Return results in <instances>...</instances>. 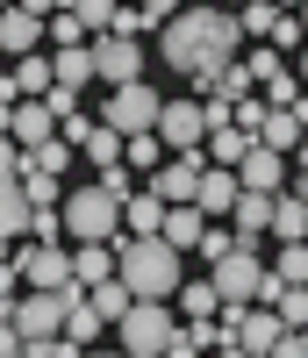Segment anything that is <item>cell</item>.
Returning <instances> with one entry per match:
<instances>
[{
    "mask_svg": "<svg viewBox=\"0 0 308 358\" xmlns=\"http://www.w3.org/2000/svg\"><path fill=\"white\" fill-rule=\"evenodd\" d=\"M244 50V22H237V8H179L165 29H158V65L165 72H208V65H230V57Z\"/></svg>",
    "mask_w": 308,
    "mask_h": 358,
    "instance_id": "6da1fadb",
    "label": "cell"
},
{
    "mask_svg": "<svg viewBox=\"0 0 308 358\" xmlns=\"http://www.w3.org/2000/svg\"><path fill=\"white\" fill-rule=\"evenodd\" d=\"M179 258H187V251L165 244V236H130V229L115 236V273L130 280L136 301H172V287L187 280V265H179Z\"/></svg>",
    "mask_w": 308,
    "mask_h": 358,
    "instance_id": "7a4b0ae2",
    "label": "cell"
},
{
    "mask_svg": "<svg viewBox=\"0 0 308 358\" xmlns=\"http://www.w3.org/2000/svg\"><path fill=\"white\" fill-rule=\"evenodd\" d=\"M208 280H215V294H223V322H237L244 308L258 301V287H265V258H258V244H251V236H237V251L215 258Z\"/></svg>",
    "mask_w": 308,
    "mask_h": 358,
    "instance_id": "3957f363",
    "label": "cell"
},
{
    "mask_svg": "<svg viewBox=\"0 0 308 358\" xmlns=\"http://www.w3.org/2000/svg\"><path fill=\"white\" fill-rule=\"evenodd\" d=\"M57 215H65L72 244H115L122 236V201L108 187H72L65 201H57Z\"/></svg>",
    "mask_w": 308,
    "mask_h": 358,
    "instance_id": "277c9868",
    "label": "cell"
},
{
    "mask_svg": "<svg viewBox=\"0 0 308 358\" xmlns=\"http://www.w3.org/2000/svg\"><path fill=\"white\" fill-rule=\"evenodd\" d=\"M172 330H179V322H172L165 301H130V308L115 315V344H122V351H136V358L172 351Z\"/></svg>",
    "mask_w": 308,
    "mask_h": 358,
    "instance_id": "5b68a950",
    "label": "cell"
},
{
    "mask_svg": "<svg viewBox=\"0 0 308 358\" xmlns=\"http://www.w3.org/2000/svg\"><path fill=\"white\" fill-rule=\"evenodd\" d=\"M158 108L165 94L150 79H130V86H108V101H101V122L122 129V136H136V129H158Z\"/></svg>",
    "mask_w": 308,
    "mask_h": 358,
    "instance_id": "8992f818",
    "label": "cell"
},
{
    "mask_svg": "<svg viewBox=\"0 0 308 358\" xmlns=\"http://www.w3.org/2000/svg\"><path fill=\"white\" fill-rule=\"evenodd\" d=\"M94 43V79L101 86H130V79H144V43L130 36V29H108V36H86Z\"/></svg>",
    "mask_w": 308,
    "mask_h": 358,
    "instance_id": "52a82bcc",
    "label": "cell"
},
{
    "mask_svg": "<svg viewBox=\"0 0 308 358\" xmlns=\"http://www.w3.org/2000/svg\"><path fill=\"white\" fill-rule=\"evenodd\" d=\"M280 344H287V322H280V308L251 301V308L237 315V351H251V358H280Z\"/></svg>",
    "mask_w": 308,
    "mask_h": 358,
    "instance_id": "ba28073f",
    "label": "cell"
},
{
    "mask_svg": "<svg viewBox=\"0 0 308 358\" xmlns=\"http://www.w3.org/2000/svg\"><path fill=\"white\" fill-rule=\"evenodd\" d=\"M158 136H165V151H194L208 136V108L201 101H165L158 108Z\"/></svg>",
    "mask_w": 308,
    "mask_h": 358,
    "instance_id": "9c48e42d",
    "label": "cell"
},
{
    "mask_svg": "<svg viewBox=\"0 0 308 358\" xmlns=\"http://www.w3.org/2000/svg\"><path fill=\"white\" fill-rule=\"evenodd\" d=\"M237 194H244V179H237V165H201V187H194V208L208 222H230V208H237Z\"/></svg>",
    "mask_w": 308,
    "mask_h": 358,
    "instance_id": "30bf717a",
    "label": "cell"
},
{
    "mask_svg": "<svg viewBox=\"0 0 308 358\" xmlns=\"http://www.w3.org/2000/svg\"><path fill=\"white\" fill-rule=\"evenodd\" d=\"M237 179L258 187V194H280L287 179H294V165H287V151H272V143H251V151L237 158Z\"/></svg>",
    "mask_w": 308,
    "mask_h": 358,
    "instance_id": "8fae6325",
    "label": "cell"
},
{
    "mask_svg": "<svg viewBox=\"0 0 308 358\" xmlns=\"http://www.w3.org/2000/svg\"><path fill=\"white\" fill-rule=\"evenodd\" d=\"M15 265H22V280H29V287H65V280H72V251L43 244V236H36V244H29Z\"/></svg>",
    "mask_w": 308,
    "mask_h": 358,
    "instance_id": "7c38bea8",
    "label": "cell"
},
{
    "mask_svg": "<svg viewBox=\"0 0 308 358\" xmlns=\"http://www.w3.org/2000/svg\"><path fill=\"white\" fill-rule=\"evenodd\" d=\"M8 136L22 143V151H36L43 136H57V115H50V101H43V94H22V101H15V122H8Z\"/></svg>",
    "mask_w": 308,
    "mask_h": 358,
    "instance_id": "4fadbf2b",
    "label": "cell"
},
{
    "mask_svg": "<svg viewBox=\"0 0 308 358\" xmlns=\"http://www.w3.org/2000/svg\"><path fill=\"white\" fill-rule=\"evenodd\" d=\"M201 143H194V151H172L165 165H158V179H150V187H158L165 201H194V187H201Z\"/></svg>",
    "mask_w": 308,
    "mask_h": 358,
    "instance_id": "5bb4252c",
    "label": "cell"
},
{
    "mask_svg": "<svg viewBox=\"0 0 308 358\" xmlns=\"http://www.w3.org/2000/svg\"><path fill=\"white\" fill-rule=\"evenodd\" d=\"M29 187H22V172H0V251L15 244V236H29Z\"/></svg>",
    "mask_w": 308,
    "mask_h": 358,
    "instance_id": "9a60e30c",
    "label": "cell"
},
{
    "mask_svg": "<svg viewBox=\"0 0 308 358\" xmlns=\"http://www.w3.org/2000/svg\"><path fill=\"white\" fill-rule=\"evenodd\" d=\"M36 43H43V15H29L22 0H8V8H0V50L22 57V50H36Z\"/></svg>",
    "mask_w": 308,
    "mask_h": 358,
    "instance_id": "2e32d148",
    "label": "cell"
},
{
    "mask_svg": "<svg viewBox=\"0 0 308 358\" xmlns=\"http://www.w3.org/2000/svg\"><path fill=\"white\" fill-rule=\"evenodd\" d=\"M251 79L265 86V101H272V108H287V101L301 94V79L280 65V50H251Z\"/></svg>",
    "mask_w": 308,
    "mask_h": 358,
    "instance_id": "e0dca14e",
    "label": "cell"
},
{
    "mask_svg": "<svg viewBox=\"0 0 308 358\" xmlns=\"http://www.w3.org/2000/svg\"><path fill=\"white\" fill-rule=\"evenodd\" d=\"M165 208H172V201H165L158 187H150V194H130V201H122V229H130V236H158V229H165Z\"/></svg>",
    "mask_w": 308,
    "mask_h": 358,
    "instance_id": "ac0fdd59",
    "label": "cell"
},
{
    "mask_svg": "<svg viewBox=\"0 0 308 358\" xmlns=\"http://www.w3.org/2000/svg\"><path fill=\"white\" fill-rule=\"evenodd\" d=\"M301 236H308V201L301 194H272V244H301Z\"/></svg>",
    "mask_w": 308,
    "mask_h": 358,
    "instance_id": "d6986e66",
    "label": "cell"
},
{
    "mask_svg": "<svg viewBox=\"0 0 308 358\" xmlns=\"http://www.w3.org/2000/svg\"><path fill=\"white\" fill-rule=\"evenodd\" d=\"M230 222H237V236H251V244H258V236L272 229V194L244 187V194H237V208H230Z\"/></svg>",
    "mask_w": 308,
    "mask_h": 358,
    "instance_id": "ffe728a7",
    "label": "cell"
},
{
    "mask_svg": "<svg viewBox=\"0 0 308 358\" xmlns=\"http://www.w3.org/2000/svg\"><path fill=\"white\" fill-rule=\"evenodd\" d=\"M50 72H57V86H94V43H65V50H50Z\"/></svg>",
    "mask_w": 308,
    "mask_h": 358,
    "instance_id": "44dd1931",
    "label": "cell"
},
{
    "mask_svg": "<svg viewBox=\"0 0 308 358\" xmlns=\"http://www.w3.org/2000/svg\"><path fill=\"white\" fill-rule=\"evenodd\" d=\"M201 229H208V215H201V208H194V201H172L158 236H165V244H179V251H194V244H201Z\"/></svg>",
    "mask_w": 308,
    "mask_h": 358,
    "instance_id": "7402d4cb",
    "label": "cell"
},
{
    "mask_svg": "<svg viewBox=\"0 0 308 358\" xmlns=\"http://www.w3.org/2000/svg\"><path fill=\"white\" fill-rule=\"evenodd\" d=\"M201 143H208V165H237V158L251 151L258 136H251V129H237V122H223V129H208Z\"/></svg>",
    "mask_w": 308,
    "mask_h": 358,
    "instance_id": "603a6c76",
    "label": "cell"
},
{
    "mask_svg": "<svg viewBox=\"0 0 308 358\" xmlns=\"http://www.w3.org/2000/svg\"><path fill=\"white\" fill-rule=\"evenodd\" d=\"M308 129L294 122V108H265V122H258V143H272V151H287L294 158V143H301Z\"/></svg>",
    "mask_w": 308,
    "mask_h": 358,
    "instance_id": "cb8c5ba5",
    "label": "cell"
},
{
    "mask_svg": "<svg viewBox=\"0 0 308 358\" xmlns=\"http://www.w3.org/2000/svg\"><path fill=\"white\" fill-rule=\"evenodd\" d=\"M115 273V244H79L72 251V280L79 287H94V280H108Z\"/></svg>",
    "mask_w": 308,
    "mask_h": 358,
    "instance_id": "d4e9b609",
    "label": "cell"
},
{
    "mask_svg": "<svg viewBox=\"0 0 308 358\" xmlns=\"http://www.w3.org/2000/svg\"><path fill=\"white\" fill-rule=\"evenodd\" d=\"M265 273L280 280V287H308V236H301V244H280V251H272V265H265Z\"/></svg>",
    "mask_w": 308,
    "mask_h": 358,
    "instance_id": "484cf974",
    "label": "cell"
},
{
    "mask_svg": "<svg viewBox=\"0 0 308 358\" xmlns=\"http://www.w3.org/2000/svg\"><path fill=\"white\" fill-rule=\"evenodd\" d=\"M15 86H22V94H50V86H57L50 57H43V50H22V57H15Z\"/></svg>",
    "mask_w": 308,
    "mask_h": 358,
    "instance_id": "4316f807",
    "label": "cell"
},
{
    "mask_svg": "<svg viewBox=\"0 0 308 358\" xmlns=\"http://www.w3.org/2000/svg\"><path fill=\"white\" fill-rule=\"evenodd\" d=\"M158 151H165V136H158V129H136V136H122V165H136V172H150V165H165Z\"/></svg>",
    "mask_w": 308,
    "mask_h": 358,
    "instance_id": "83f0119b",
    "label": "cell"
},
{
    "mask_svg": "<svg viewBox=\"0 0 308 358\" xmlns=\"http://www.w3.org/2000/svg\"><path fill=\"white\" fill-rule=\"evenodd\" d=\"M172 301L187 308V315H215V308H223V294H215V280H179Z\"/></svg>",
    "mask_w": 308,
    "mask_h": 358,
    "instance_id": "f1b7e54d",
    "label": "cell"
},
{
    "mask_svg": "<svg viewBox=\"0 0 308 358\" xmlns=\"http://www.w3.org/2000/svg\"><path fill=\"white\" fill-rule=\"evenodd\" d=\"M22 165H43V172L65 179V172H72V136H43L36 151H22Z\"/></svg>",
    "mask_w": 308,
    "mask_h": 358,
    "instance_id": "f546056e",
    "label": "cell"
},
{
    "mask_svg": "<svg viewBox=\"0 0 308 358\" xmlns=\"http://www.w3.org/2000/svg\"><path fill=\"white\" fill-rule=\"evenodd\" d=\"M86 294H94V308H101L108 322H115L122 308H130V301H136V294H130V280H122V273H108V280H94V287H86Z\"/></svg>",
    "mask_w": 308,
    "mask_h": 358,
    "instance_id": "4dcf8cb0",
    "label": "cell"
},
{
    "mask_svg": "<svg viewBox=\"0 0 308 358\" xmlns=\"http://www.w3.org/2000/svg\"><path fill=\"white\" fill-rule=\"evenodd\" d=\"M86 165H122V129H108V122L86 129Z\"/></svg>",
    "mask_w": 308,
    "mask_h": 358,
    "instance_id": "1f68e13d",
    "label": "cell"
},
{
    "mask_svg": "<svg viewBox=\"0 0 308 358\" xmlns=\"http://www.w3.org/2000/svg\"><path fill=\"white\" fill-rule=\"evenodd\" d=\"M79 22H86V36H108V29L122 22V0H72Z\"/></svg>",
    "mask_w": 308,
    "mask_h": 358,
    "instance_id": "d6a6232c",
    "label": "cell"
},
{
    "mask_svg": "<svg viewBox=\"0 0 308 358\" xmlns=\"http://www.w3.org/2000/svg\"><path fill=\"white\" fill-rule=\"evenodd\" d=\"M237 22H244V36H272V22H280V0H244Z\"/></svg>",
    "mask_w": 308,
    "mask_h": 358,
    "instance_id": "836d02e7",
    "label": "cell"
},
{
    "mask_svg": "<svg viewBox=\"0 0 308 358\" xmlns=\"http://www.w3.org/2000/svg\"><path fill=\"white\" fill-rule=\"evenodd\" d=\"M43 36H50L57 50H65V43H86V22H79V8H57V15H50V29H43Z\"/></svg>",
    "mask_w": 308,
    "mask_h": 358,
    "instance_id": "e575fe53",
    "label": "cell"
},
{
    "mask_svg": "<svg viewBox=\"0 0 308 358\" xmlns=\"http://www.w3.org/2000/svg\"><path fill=\"white\" fill-rule=\"evenodd\" d=\"M101 187H108L115 201H130V194H136V165H101Z\"/></svg>",
    "mask_w": 308,
    "mask_h": 358,
    "instance_id": "d590c367",
    "label": "cell"
},
{
    "mask_svg": "<svg viewBox=\"0 0 308 358\" xmlns=\"http://www.w3.org/2000/svg\"><path fill=\"white\" fill-rule=\"evenodd\" d=\"M272 43H280V50H301V43H308L301 15H287V8H280V22H272Z\"/></svg>",
    "mask_w": 308,
    "mask_h": 358,
    "instance_id": "8d00e7d4",
    "label": "cell"
},
{
    "mask_svg": "<svg viewBox=\"0 0 308 358\" xmlns=\"http://www.w3.org/2000/svg\"><path fill=\"white\" fill-rule=\"evenodd\" d=\"M194 251H201V258L215 265L223 251H237V229H201V244H194Z\"/></svg>",
    "mask_w": 308,
    "mask_h": 358,
    "instance_id": "74e56055",
    "label": "cell"
},
{
    "mask_svg": "<svg viewBox=\"0 0 308 358\" xmlns=\"http://www.w3.org/2000/svg\"><path fill=\"white\" fill-rule=\"evenodd\" d=\"M179 15V0H144V8H136V29H165Z\"/></svg>",
    "mask_w": 308,
    "mask_h": 358,
    "instance_id": "f35d334b",
    "label": "cell"
},
{
    "mask_svg": "<svg viewBox=\"0 0 308 358\" xmlns=\"http://www.w3.org/2000/svg\"><path fill=\"white\" fill-rule=\"evenodd\" d=\"M86 129H94V122H86L79 108H72V115H57V136H72V143H86Z\"/></svg>",
    "mask_w": 308,
    "mask_h": 358,
    "instance_id": "ab89813d",
    "label": "cell"
},
{
    "mask_svg": "<svg viewBox=\"0 0 308 358\" xmlns=\"http://www.w3.org/2000/svg\"><path fill=\"white\" fill-rule=\"evenodd\" d=\"M22 351V330H15V315H0V358H15Z\"/></svg>",
    "mask_w": 308,
    "mask_h": 358,
    "instance_id": "60d3db41",
    "label": "cell"
},
{
    "mask_svg": "<svg viewBox=\"0 0 308 358\" xmlns=\"http://www.w3.org/2000/svg\"><path fill=\"white\" fill-rule=\"evenodd\" d=\"M280 358H308V322H301V330H287V344H280Z\"/></svg>",
    "mask_w": 308,
    "mask_h": 358,
    "instance_id": "b9f144b4",
    "label": "cell"
},
{
    "mask_svg": "<svg viewBox=\"0 0 308 358\" xmlns=\"http://www.w3.org/2000/svg\"><path fill=\"white\" fill-rule=\"evenodd\" d=\"M0 172H22V143L15 136H0Z\"/></svg>",
    "mask_w": 308,
    "mask_h": 358,
    "instance_id": "7bdbcfd3",
    "label": "cell"
},
{
    "mask_svg": "<svg viewBox=\"0 0 308 358\" xmlns=\"http://www.w3.org/2000/svg\"><path fill=\"white\" fill-rule=\"evenodd\" d=\"M294 194H301V201H308V165H294Z\"/></svg>",
    "mask_w": 308,
    "mask_h": 358,
    "instance_id": "ee69618b",
    "label": "cell"
},
{
    "mask_svg": "<svg viewBox=\"0 0 308 358\" xmlns=\"http://www.w3.org/2000/svg\"><path fill=\"white\" fill-rule=\"evenodd\" d=\"M294 79H301V86H308V43H301V65H294Z\"/></svg>",
    "mask_w": 308,
    "mask_h": 358,
    "instance_id": "f6af8a7d",
    "label": "cell"
},
{
    "mask_svg": "<svg viewBox=\"0 0 308 358\" xmlns=\"http://www.w3.org/2000/svg\"><path fill=\"white\" fill-rule=\"evenodd\" d=\"M294 15H301V29H308V0H301V8H294Z\"/></svg>",
    "mask_w": 308,
    "mask_h": 358,
    "instance_id": "bcb514c9",
    "label": "cell"
},
{
    "mask_svg": "<svg viewBox=\"0 0 308 358\" xmlns=\"http://www.w3.org/2000/svg\"><path fill=\"white\" fill-rule=\"evenodd\" d=\"M280 8H301V0H280Z\"/></svg>",
    "mask_w": 308,
    "mask_h": 358,
    "instance_id": "7dc6e473",
    "label": "cell"
},
{
    "mask_svg": "<svg viewBox=\"0 0 308 358\" xmlns=\"http://www.w3.org/2000/svg\"><path fill=\"white\" fill-rule=\"evenodd\" d=\"M223 8H244V0H223Z\"/></svg>",
    "mask_w": 308,
    "mask_h": 358,
    "instance_id": "c3c4849f",
    "label": "cell"
},
{
    "mask_svg": "<svg viewBox=\"0 0 308 358\" xmlns=\"http://www.w3.org/2000/svg\"><path fill=\"white\" fill-rule=\"evenodd\" d=\"M0 8H8V0H0Z\"/></svg>",
    "mask_w": 308,
    "mask_h": 358,
    "instance_id": "681fc988",
    "label": "cell"
}]
</instances>
